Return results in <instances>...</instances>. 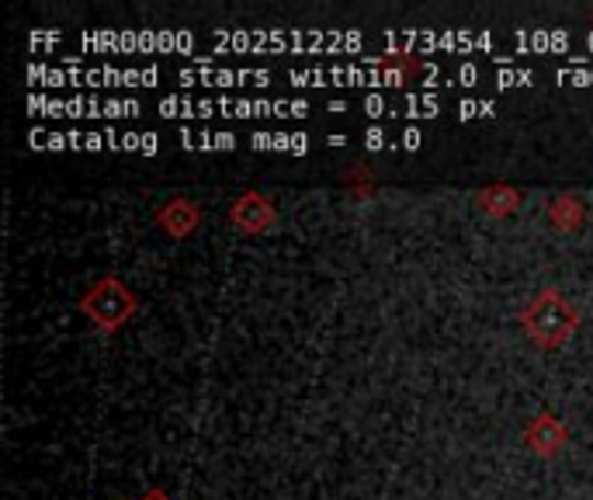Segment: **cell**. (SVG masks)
<instances>
[{
    "label": "cell",
    "instance_id": "obj_1",
    "mask_svg": "<svg viewBox=\"0 0 593 500\" xmlns=\"http://www.w3.org/2000/svg\"><path fill=\"white\" fill-rule=\"evenodd\" d=\"M181 80H194V84H219V87H230L236 80H247V84H268V74H247V70H198V74H181Z\"/></svg>",
    "mask_w": 593,
    "mask_h": 500
}]
</instances>
